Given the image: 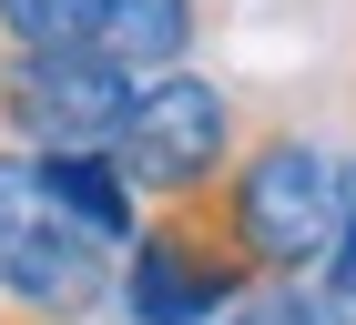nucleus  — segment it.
<instances>
[{
    "mask_svg": "<svg viewBox=\"0 0 356 325\" xmlns=\"http://www.w3.org/2000/svg\"><path fill=\"white\" fill-rule=\"evenodd\" d=\"M346 183H356V153L336 162L305 122H265L224 162L204 214L224 224V244L245 254L254 285H316L336 254V224H346Z\"/></svg>",
    "mask_w": 356,
    "mask_h": 325,
    "instance_id": "1",
    "label": "nucleus"
},
{
    "mask_svg": "<svg viewBox=\"0 0 356 325\" xmlns=\"http://www.w3.org/2000/svg\"><path fill=\"white\" fill-rule=\"evenodd\" d=\"M122 285V254L51 203L41 162L0 142V325H92Z\"/></svg>",
    "mask_w": 356,
    "mask_h": 325,
    "instance_id": "2",
    "label": "nucleus"
},
{
    "mask_svg": "<svg viewBox=\"0 0 356 325\" xmlns=\"http://www.w3.org/2000/svg\"><path fill=\"white\" fill-rule=\"evenodd\" d=\"M234 153H245V102L224 81H204L193 61L133 81V112L112 133V162H122V183L143 203H204Z\"/></svg>",
    "mask_w": 356,
    "mask_h": 325,
    "instance_id": "3",
    "label": "nucleus"
},
{
    "mask_svg": "<svg viewBox=\"0 0 356 325\" xmlns=\"http://www.w3.org/2000/svg\"><path fill=\"white\" fill-rule=\"evenodd\" d=\"M122 315L133 325H224L234 305L254 295L245 254L224 244V224L204 203H153L143 234L122 244Z\"/></svg>",
    "mask_w": 356,
    "mask_h": 325,
    "instance_id": "4",
    "label": "nucleus"
},
{
    "mask_svg": "<svg viewBox=\"0 0 356 325\" xmlns=\"http://www.w3.org/2000/svg\"><path fill=\"white\" fill-rule=\"evenodd\" d=\"M133 112V72L82 51H0V142L10 153H112Z\"/></svg>",
    "mask_w": 356,
    "mask_h": 325,
    "instance_id": "5",
    "label": "nucleus"
},
{
    "mask_svg": "<svg viewBox=\"0 0 356 325\" xmlns=\"http://www.w3.org/2000/svg\"><path fill=\"white\" fill-rule=\"evenodd\" d=\"M193 41H204V0H92V51L122 61L133 81L184 72Z\"/></svg>",
    "mask_w": 356,
    "mask_h": 325,
    "instance_id": "6",
    "label": "nucleus"
},
{
    "mask_svg": "<svg viewBox=\"0 0 356 325\" xmlns=\"http://www.w3.org/2000/svg\"><path fill=\"white\" fill-rule=\"evenodd\" d=\"M31 162H41L51 203L82 224L92 244H112V254H122V244L143 234V193L122 183V162H112V153H31Z\"/></svg>",
    "mask_w": 356,
    "mask_h": 325,
    "instance_id": "7",
    "label": "nucleus"
},
{
    "mask_svg": "<svg viewBox=\"0 0 356 325\" xmlns=\"http://www.w3.org/2000/svg\"><path fill=\"white\" fill-rule=\"evenodd\" d=\"M92 0H0V51H82Z\"/></svg>",
    "mask_w": 356,
    "mask_h": 325,
    "instance_id": "8",
    "label": "nucleus"
},
{
    "mask_svg": "<svg viewBox=\"0 0 356 325\" xmlns=\"http://www.w3.org/2000/svg\"><path fill=\"white\" fill-rule=\"evenodd\" d=\"M336 305H356V183H346V224H336V254H326V274H316Z\"/></svg>",
    "mask_w": 356,
    "mask_h": 325,
    "instance_id": "9",
    "label": "nucleus"
}]
</instances>
